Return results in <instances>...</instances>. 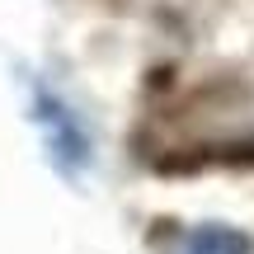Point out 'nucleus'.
Returning a JSON list of instances; mask_svg holds the SVG:
<instances>
[{
  "instance_id": "1",
  "label": "nucleus",
  "mask_w": 254,
  "mask_h": 254,
  "mask_svg": "<svg viewBox=\"0 0 254 254\" xmlns=\"http://www.w3.org/2000/svg\"><path fill=\"white\" fill-rule=\"evenodd\" d=\"M28 123L38 127L43 136V151H47V165H52L62 179H80L90 170V132H85L80 113L62 99L47 80H33L28 75Z\"/></svg>"
},
{
  "instance_id": "2",
  "label": "nucleus",
  "mask_w": 254,
  "mask_h": 254,
  "mask_svg": "<svg viewBox=\"0 0 254 254\" xmlns=\"http://www.w3.org/2000/svg\"><path fill=\"white\" fill-rule=\"evenodd\" d=\"M170 254H254V240L236 226H221V221H202V226H189L179 240H174Z\"/></svg>"
}]
</instances>
